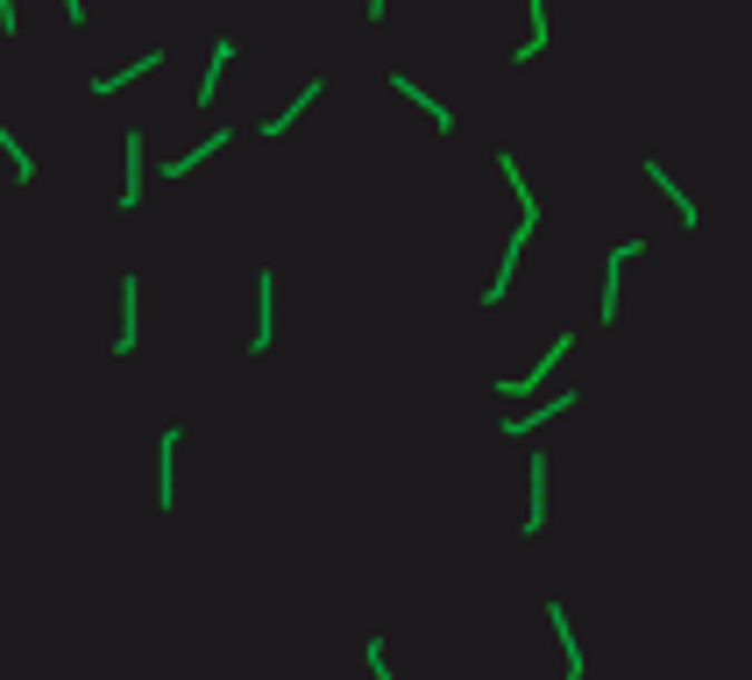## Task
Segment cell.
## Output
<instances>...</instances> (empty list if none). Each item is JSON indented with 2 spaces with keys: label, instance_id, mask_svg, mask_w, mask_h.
<instances>
[{
  "label": "cell",
  "instance_id": "cell-20",
  "mask_svg": "<svg viewBox=\"0 0 752 680\" xmlns=\"http://www.w3.org/2000/svg\"><path fill=\"white\" fill-rule=\"evenodd\" d=\"M65 14H71V22H86V0H65Z\"/></svg>",
  "mask_w": 752,
  "mask_h": 680
},
{
  "label": "cell",
  "instance_id": "cell-4",
  "mask_svg": "<svg viewBox=\"0 0 752 680\" xmlns=\"http://www.w3.org/2000/svg\"><path fill=\"white\" fill-rule=\"evenodd\" d=\"M526 242H533V227H518V235L505 242V263H497V284H484V298L497 305V298H505V290H511V269H518V256H526Z\"/></svg>",
  "mask_w": 752,
  "mask_h": 680
},
{
  "label": "cell",
  "instance_id": "cell-14",
  "mask_svg": "<svg viewBox=\"0 0 752 680\" xmlns=\"http://www.w3.org/2000/svg\"><path fill=\"white\" fill-rule=\"evenodd\" d=\"M248 347H256V355L270 347V269L256 277V341H248Z\"/></svg>",
  "mask_w": 752,
  "mask_h": 680
},
{
  "label": "cell",
  "instance_id": "cell-7",
  "mask_svg": "<svg viewBox=\"0 0 752 680\" xmlns=\"http://www.w3.org/2000/svg\"><path fill=\"white\" fill-rule=\"evenodd\" d=\"M143 206V135L128 128V178H121V213Z\"/></svg>",
  "mask_w": 752,
  "mask_h": 680
},
{
  "label": "cell",
  "instance_id": "cell-3",
  "mask_svg": "<svg viewBox=\"0 0 752 680\" xmlns=\"http://www.w3.org/2000/svg\"><path fill=\"white\" fill-rule=\"evenodd\" d=\"M547 624H554V638H561V667H568V680H583V645H575L568 602H547Z\"/></svg>",
  "mask_w": 752,
  "mask_h": 680
},
{
  "label": "cell",
  "instance_id": "cell-6",
  "mask_svg": "<svg viewBox=\"0 0 752 680\" xmlns=\"http://www.w3.org/2000/svg\"><path fill=\"white\" fill-rule=\"evenodd\" d=\"M575 397H583V391H561V397H547V404H539V412H526V418H505V433H511V440H526V433H533V425H547V418H561V412H568V404H575Z\"/></svg>",
  "mask_w": 752,
  "mask_h": 680
},
{
  "label": "cell",
  "instance_id": "cell-15",
  "mask_svg": "<svg viewBox=\"0 0 752 680\" xmlns=\"http://www.w3.org/2000/svg\"><path fill=\"white\" fill-rule=\"evenodd\" d=\"M214 149H227V135H206V149H185V157H178V164H170V170H164V178H185V170H199L206 157H214Z\"/></svg>",
  "mask_w": 752,
  "mask_h": 680
},
{
  "label": "cell",
  "instance_id": "cell-9",
  "mask_svg": "<svg viewBox=\"0 0 752 680\" xmlns=\"http://www.w3.org/2000/svg\"><path fill=\"white\" fill-rule=\"evenodd\" d=\"M646 178H653V185H661L667 199H674V213H682V227H696V199H688V191L674 185V170H661V164H646Z\"/></svg>",
  "mask_w": 752,
  "mask_h": 680
},
{
  "label": "cell",
  "instance_id": "cell-21",
  "mask_svg": "<svg viewBox=\"0 0 752 680\" xmlns=\"http://www.w3.org/2000/svg\"><path fill=\"white\" fill-rule=\"evenodd\" d=\"M362 8H370V22H383V8H391V0H362Z\"/></svg>",
  "mask_w": 752,
  "mask_h": 680
},
{
  "label": "cell",
  "instance_id": "cell-19",
  "mask_svg": "<svg viewBox=\"0 0 752 680\" xmlns=\"http://www.w3.org/2000/svg\"><path fill=\"white\" fill-rule=\"evenodd\" d=\"M14 22H22V14H14V0H0V29L14 36Z\"/></svg>",
  "mask_w": 752,
  "mask_h": 680
},
{
  "label": "cell",
  "instance_id": "cell-10",
  "mask_svg": "<svg viewBox=\"0 0 752 680\" xmlns=\"http://www.w3.org/2000/svg\"><path fill=\"white\" fill-rule=\"evenodd\" d=\"M391 86H398V92H404V100H412L419 114H433V128H455V114H448V107H440V100H433V92H419L412 79H404V71H398V79H391Z\"/></svg>",
  "mask_w": 752,
  "mask_h": 680
},
{
  "label": "cell",
  "instance_id": "cell-2",
  "mask_svg": "<svg viewBox=\"0 0 752 680\" xmlns=\"http://www.w3.org/2000/svg\"><path fill=\"white\" fill-rule=\"evenodd\" d=\"M178 425H170V433H164V454H157V503H164V511H170V503H178Z\"/></svg>",
  "mask_w": 752,
  "mask_h": 680
},
{
  "label": "cell",
  "instance_id": "cell-12",
  "mask_svg": "<svg viewBox=\"0 0 752 680\" xmlns=\"http://www.w3.org/2000/svg\"><path fill=\"white\" fill-rule=\"evenodd\" d=\"M526 8H533V36H526V43H518V65L547 50V0H526Z\"/></svg>",
  "mask_w": 752,
  "mask_h": 680
},
{
  "label": "cell",
  "instance_id": "cell-5",
  "mask_svg": "<svg viewBox=\"0 0 752 680\" xmlns=\"http://www.w3.org/2000/svg\"><path fill=\"white\" fill-rule=\"evenodd\" d=\"M164 65V50H149V57H135V65L128 71H107V79H92V100H107V92H121L128 79H149V71H157Z\"/></svg>",
  "mask_w": 752,
  "mask_h": 680
},
{
  "label": "cell",
  "instance_id": "cell-1",
  "mask_svg": "<svg viewBox=\"0 0 752 680\" xmlns=\"http://www.w3.org/2000/svg\"><path fill=\"white\" fill-rule=\"evenodd\" d=\"M568 347H575V334H554V341H547V362H539V368H526V376H505V383H497V397H526V391H539V383H547V368L561 362Z\"/></svg>",
  "mask_w": 752,
  "mask_h": 680
},
{
  "label": "cell",
  "instance_id": "cell-11",
  "mask_svg": "<svg viewBox=\"0 0 752 680\" xmlns=\"http://www.w3.org/2000/svg\"><path fill=\"white\" fill-rule=\"evenodd\" d=\"M235 57V43H214V57H206V79H199V107H214V92H221V65Z\"/></svg>",
  "mask_w": 752,
  "mask_h": 680
},
{
  "label": "cell",
  "instance_id": "cell-16",
  "mask_svg": "<svg viewBox=\"0 0 752 680\" xmlns=\"http://www.w3.org/2000/svg\"><path fill=\"white\" fill-rule=\"evenodd\" d=\"M320 100V86H299V100H292V114H305V107H313ZM292 114H270V121H263V135H284V128H292Z\"/></svg>",
  "mask_w": 752,
  "mask_h": 680
},
{
  "label": "cell",
  "instance_id": "cell-13",
  "mask_svg": "<svg viewBox=\"0 0 752 680\" xmlns=\"http://www.w3.org/2000/svg\"><path fill=\"white\" fill-rule=\"evenodd\" d=\"M135 341H143V334H135V277H121V341H114V347L128 355Z\"/></svg>",
  "mask_w": 752,
  "mask_h": 680
},
{
  "label": "cell",
  "instance_id": "cell-18",
  "mask_svg": "<svg viewBox=\"0 0 752 680\" xmlns=\"http://www.w3.org/2000/svg\"><path fill=\"white\" fill-rule=\"evenodd\" d=\"M362 659H370V673H377V680H391V667H383V638H370V645H362Z\"/></svg>",
  "mask_w": 752,
  "mask_h": 680
},
{
  "label": "cell",
  "instance_id": "cell-17",
  "mask_svg": "<svg viewBox=\"0 0 752 680\" xmlns=\"http://www.w3.org/2000/svg\"><path fill=\"white\" fill-rule=\"evenodd\" d=\"M0 149H8L14 178H36V157H29V149H22V142H14V135H8V121H0Z\"/></svg>",
  "mask_w": 752,
  "mask_h": 680
},
{
  "label": "cell",
  "instance_id": "cell-8",
  "mask_svg": "<svg viewBox=\"0 0 752 680\" xmlns=\"http://www.w3.org/2000/svg\"><path fill=\"white\" fill-rule=\"evenodd\" d=\"M539 524H547V461L533 454V496H526V539L539 532Z\"/></svg>",
  "mask_w": 752,
  "mask_h": 680
}]
</instances>
